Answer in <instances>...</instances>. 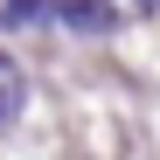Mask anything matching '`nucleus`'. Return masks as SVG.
Instances as JSON below:
<instances>
[{
	"mask_svg": "<svg viewBox=\"0 0 160 160\" xmlns=\"http://www.w3.org/2000/svg\"><path fill=\"white\" fill-rule=\"evenodd\" d=\"M21 104H28V77H21L14 56H0V125H14V118H21Z\"/></svg>",
	"mask_w": 160,
	"mask_h": 160,
	"instance_id": "2",
	"label": "nucleus"
},
{
	"mask_svg": "<svg viewBox=\"0 0 160 160\" xmlns=\"http://www.w3.org/2000/svg\"><path fill=\"white\" fill-rule=\"evenodd\" d=\"M139 7H160V0H139Z\"/></svg>",
	"mask_w": 160,
	"mask_h": 160,
	"instance_id": "4",
	"label": "nucleus"
},
{
	"mask_svg": "<svg viewBox=\"0 0 160 160\" xmlns=\"http://www.w3.org/2000/svg\"><path fill=\"white\" fill-rule=\"evenodd\" d=\"M49 14H56V0H7V7H0V28H35Z\"/></svg>",
	"mask_w": 160,
	"mask_h": 160,
	"instance_id": "3",
	"label": "nucleus"
},
{
	"mask_svg": "<svg viewBox=\"0 0 160 160\" xmlns=\"http://www.w3.org/2000/svg\"><path fill=\"white\" fill-rule=\"evenodd\" d=\"M56 21L77 35H112L118 28V7H104V0H56Z\"/></svg>",
	"mask_w": 160,
	"mask_h": 160,
	"instance_id": "1",
	"label": "nucleus"
}]
</instances>
